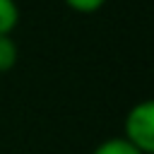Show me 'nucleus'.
Listing matches in <instances>:
<instances>
[{
  "mask_svg": "<svg viewBox=\"0 0 154 154\" xmlns=\"http://www.w3.org/2000/svg\"><path fill=\"white\" fill-rule=\"evenodd\" d=\"M19 60V46L12 36H0V75L10 72Z\"/></svg>",
  "mask_w": 154,
  "mask_h": 154,
  "instance_id": "4",
  "label": "nucleus"
},
{
  "mask_svg": "<svg viewBox=\"0 0 154 154\" xmlns=\"http://www.w3.org/2000/svg\"><path fill=\"white\" fill-rule=\"evenodd\" d=\"M91 154H142V152H140L137 147H132V144L120 135V137H108V140L99 142Z\"/></svg>",
  "mask_w": 154,
  "mask_h": 154,
  "instance_id": "3",
  "label": "nucleus"
},
{
  "mask_svg": "<svg viewBox=\"0 0 154 154\" xmlns=\"http://www.w3.org/2000/svg\"><path fill=\"white\" fill-rule=\"evenodd\" d=\"M70 10H75V12H79V14H91V12H99L103 5H106V0H63Z\"/></svg>",
  "mask_w": 154,
  "mask_h": 154,
  "instance_id": "5",
  "label": "nucleus"
},
{
  "mask_svg": "<svg viewBox=\"0 0 154 154\" xmlns=\"http://www.w3.org/2000/svg\"><path fill=\"white\" fill-rule=\"evenodd\" d=\"M123 137L132 147H137L142 154H152L154 152V101L152 99L137 101L125 113Z\"/></svg>",
  "mask_w": 154,
  "mask_h": 154,
  "instance_id": "1",
  "label": "nucleus"
},
{
  "mask_svg": "<svg viewBox=\"0 0 154 154\" xmlns=\"http://www.w3.org/2000/svg\"><path fill=\"white\" fill-rule=\"evenodd\" d=\"M19 24V7L14 0H0V36H12Z\"/></svg>",
  "mask_w": 154,
  "mask_h": 154,
  "instance_id": "2",
  "label": "nucleus"
}]
</instances>
